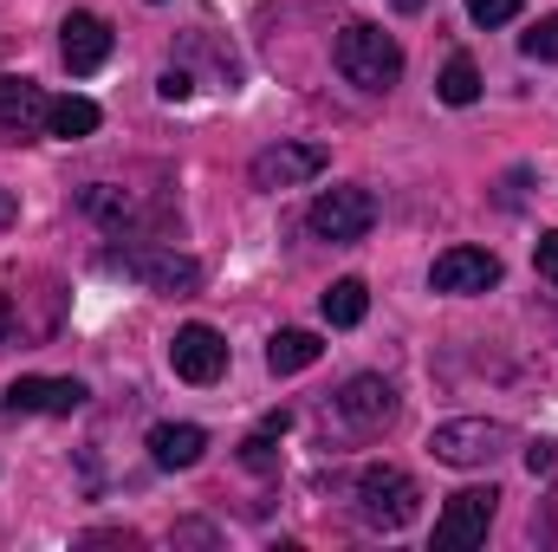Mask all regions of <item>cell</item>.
Returning a JSON list of instances; mask_svg holds the SVG:
<instances>
[{"mask_svg":"<svg viewBox=\"0 0 558 552\" xmlns=\"http://www.w3.org/2000/svg\"><path fill=\"white\" fill-rule=\"evenodd\" d=\"M169 364H175L182 384H215L228 371V345H221L215 325H182L175 345H169Z\"/></svg>","mask_w":558,"mask_h":552,"instance_id":"obj_7","label":"cell"},{"mask_svg":"<svg viewBox=\"0 0 558 552\" xmlns=\"http://www.w3.org/2000/svg\"><path fill=\"white\" fill-rule=\"evenodd\" d=\"M520 52H526V59H546V65H553V59H558V13H546V20H539V26H533L526 39H520Z\"/></svg>","mask_w":558,"mask_h":552,"instance_id":"obj_20","label":"cell"},{"mask_svg":"<svg viewBox=\"0 0 558 552\" xmlns=\"http://www.w3.org/2000/svg\"><path fill=\"white\" fill-rule=\"evenodd\" d=\"M325 163H331L325 143H274V149L254 156V189H299V182H312Z\"/></svg>","mask_w":558,"mask_h":552,"instance_id":"obj_8","label":"cell"},{"mask_svg":"<svg viewBox=\"0 0 558 552\" xmlns=\"http://www.w3.org/2000/svg\"><path fill=\"white\" fill-rule=\"evenodd\" d=\"M331 59H338V72H344L351 85H364V92H390V85L403 79V46H397L384 26H371V20H351V26L338 33Z\"/></svg>","mask_w":558,"mask_h":552,"instance_id":"obj_1","label":"cell"},{"mask_svg":"<svg viewBox=\"0 0 558 552\" xmlns=\"http://www.w3.org/2000/svg\"><path fill=\"white\" fill-rule=\"evenodd\" d=\"M7 338H13V305L0 299V345H7Z\"/></svg>","mask_w":558,"mask_h":552,"instance_id":"obj_26","label":"cell"},{"mask_svg":"<svg viewBox=\"0 0 558 552\" xmlns=\"http://www.w3.org/2000/svg\"><path fill=\"white\" fill-rule=\"evenodd\" d=\"M364 312H371V286L364 279H338L325 292V319L331 325H364Z\"/></svg>","mask_w":558,"mask_h":552,"instance_id":"obj_17","label":"cell"},{"mask_svg":"<svg viewBox=\"0 0 558 552\" xmlns=\"http://www.w3.org/2000/svg\"><path fill=\"white\" fill-rule=\"evenodd\" d=\"M428 286L435 292H487V286H500V254H487V248H448V254H435Z\"/></svg>","mask_w":558,"mask_h":552,"instance_id":"obj_9","label":"cell"},{"mask_svg":"<svg viewBox=\"0 0 558 552\" xmlns=\"http://www.w3.org/2000/svg\"><path fill=\"white\" fill-rule=\"evenodd\" d=\"M533 267H539V274L558 286V235H539V248H533Z\"/></svg>","mask_w":558,"mask_h":552,"instance_id":"obj_23","label":"cell"},{"mask_svg":"<svg viewBox=\"0 0 558 552\" xmlns=\"http://www.w3.org/2000/svg\"><path fill=\"white\" fill-rule=\"evenodd\" d=\"M156 92H162V98H169V105H175V98H189V92H195V85H189V72H175V65H169V72H162V79H156Z\"/></svg>","mask_w":558,"mask_h":552,"instance_id":"obj_24","label":"cell"},{"mask_svg":"<svg viewBox=\"0 0 558 552\" xmlns=\"http://www.w3.org/2000/svg\"><path fill=\"white\" fill-rule=\"evenodd\" d=\"M318 358H325V338H318V332H274V345H267V364H274V377L312 371Z\"/></svg>","mask_w":558,"mask_h":552,"instance_id":"obj_15","label":"cell"},{"mask_svg":"<svg viewBox=\"0 0 558 552\" xmlns=\"http://www.w3.org/2000/svg\"><path fill=\"white\" fill-rule=\"evenodd\" d=\"M7 410L72 416V410H85V384H78V377H13V384H7Z\"/></svg>","mask_w":558,"mask_h":552,"instance_id":"obj_10","label":"cell"},{"mask_svg":"<svg viewBox=\"0 0 558 552\" xmlns=\"http://www.w3.org/2000/svg\"><path fill=\"white\" fill-rule=\"evenodd\" d=\"M416 501L422 494L403 468H364V475H357V514H364V527L397 533V527L416 520Z\"/></svg>","mask_w":558,"mask_h":552,"instance_id":"obj_4","label":"cell"},{"mask_svg":"<svg viewBox=\"0 0 558 552\" xmlns=\"http://www.w3.org/2000/svg\"><path fill=\"white\" fill-rule=\"evenodd\" d=\"M59 52H65L72 72H98V65L111 59V26H105L98 13H65V26H59Z\"/></svg>","mask_w":558,"mask_h":552,"instance_id":"obj_12","label":"cell"},{"mask_svg":"<svg viewBox=\"0 0 558 552\" xmlns=\"http://www.w3.org/2000/svg\"><path fill=\"white\" fill-rule=\"evenodd\" d=\"M85 215H98L105 228H131L137 221V202L124 189H85Z\"/></svg>","mask_w":558,"mask_h":552,"instance_id":"obj_19","label":"cell"},{"mask_svg":"<svg viewBox=\"0 0 558 552\" xmlns=\"http://www.w3.org/2000/svg\"><path fill=\"white\" fill-rule=\"evenodd\" d=\"M507 442H513V429H507V422L468 416V422H441V429L428 435V455H435V461H448V468H487Z\"/></svg>","mask_w":558,"mask_h":552,"instance_id":"obj_5","label":"cell"},{"mask_svg":"<svg viewBox=\"0 0 558 552\" xmlns=\"http://www.w3.org/2000/svg\"><path fill=\"white\" fill-rule=\"evenodd\" d=\"M241 461H247V468H254V475H267V468H279L274 429H260V435H247V442H241Z\"/></svg>","mask_w":558,"mask_h":552,"instance_id":"obj_21","label":"cell"},{"mask_svg":"<svg viewBox=\"0 0 558 552\" xmlns=\"http://www.w3.org/2000/svg\"><path fill=\"white\" fill-rule=\"evenodd\" d=\"M46 131H52V137H92V131H98V105H92V98H52Z\"/></svg>","mask_w":558,"mask_h":552,"instance_id":"obj_16","label":"cell"},{"mask_svg":"<svg viewBox=\"0 0 558 552\" xmlns=\"http://www.w3.org/2000/svg\"><path fill=\"white\" fill-rule=\"evenodd\" d=\"M305 228L318 235V241H331V248H351V241H364L371 228H377V195L371 189H325L318 202H312V215H305Z\"/></svg>","mask_w":558,"mask_h":552,"instance_id":"obj_3","label":"cell"},{"mask_svg":"<svg viewBox=\"0 0 558 552\" xmlns=\"http://www.w3.org/2000/svg\"><path fill=\"white\" fill-rule=\"evenodd\" d=\"M105 267L124 274V279H137V286L175 292V299L202 292V261H189V254H175V248H111Z\"/></svg>","mask_w":558,"mask_h":552,"instance_id":"obj_2","label":"cell"},{"mask_svg":"<svg viewBox=\"0 0 558 552\" xmlns=\"http://www.w3.org/2000/svg\"><path fill=\"white\" fill-rule=\"evenodd\" d=\"M397 7H403V13H422V0H397Z\"/></svg>","mask_w":558,"mask_h":552,"instance_id":"obj_27","label":"cell"},{"mask_svg":"<svg viewBox=\"0 0 558 552\" xmlns=\"http://www.w3.org/2000/svg\"><path fill=\"white\" fill-rule=\"evenodd\" d=\"M338 416H344L357 435H377V429L397 416V391H390L384 377H351V384L338 391Z\"/></svg>","mask_w":558,"mask_h":552,"instance_id":"obj_11","label":"cell"},{"mask_svg":"<svg viewBox=\"0 0 558 552\" xmlns=\"http://www.w3.org/2000/svg\"><path fill=\"white\" fill-rule=\"evenodd\" d=\"M46 111H52V98H46L33 79L0 72V124H13V131H46Z\"/></svg>","mask_w":558,"mask_h":552,"instance_id":"obj_14","label":"cell"},{"mask_svg":"<svg viewBox=\"0 0 558 552\" xmlns=\"http://www.w3.org/2000/svg\"><path fill=\"white\" fill-rule=\"evenodd\" d=\"M494 488H461L448 507H441V520H435V552H468L487 540V527H494Z\"/></svg>","mask_w":558,"mask_h":552,"instance_id":"obj_6","label":"cell"},{"mask_svg":"<svg viewBox=\"0 0 558 552\" xmlns=\"http://www.w3.org/2000/svg\"><path fill=\"white\" fill-rule=\"evenodd\" d=\"M468 13H474L481 26H507V20L520 13V0H468Z\"/></svg>","mask_w":558,"mask_h":552,"instance_id":"obj_22","label":"cell"},{"mask_svg":"<svg viewBox=\"0 0 558 552\" xmlns=\"http://www.w3.org/2000/svg\"><path fill=\"white\" fill-rule=\"evenodd\" d=\"M526 468L546 475V468H553V442H533V448H526Z\"/></svg>","mask_w":558,"mask_h":552,"instance_id":"obj_25","label":"cell"},{"mask_svg":"<svg viewBox=\"0 0 558 552\" xmlns=\"http://www.w3.org/2000/svg\"><path fill=\"white\" fill-rule=\"evenodd\" d=\"M435 92H441V105H474V98H481V72H474V59H448L441 79H435Z\"/></svg>","mask_w":558,"mask_h":552,"instance_id":"obj_18","label":"cell"},{"mask_svg":"<svg viewBox=\"0 0 558 552\" xmlns=\"http://www.w3.org/2000/svg\"><path fill=\"white\" fill-rule=\"evenodd\" d=\"M202 448H208V429H195V422H156L149 429V461L156 468H195Z\"/></svg>","mask_w":558,"mask_h":552,"instance_id":"obj_13","label":"cell"}]
</instances>
